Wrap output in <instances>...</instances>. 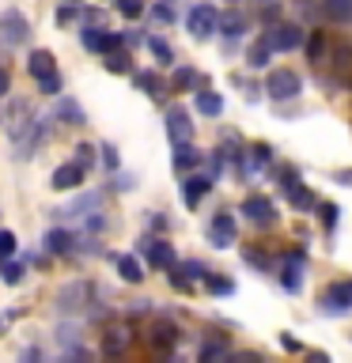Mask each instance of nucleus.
<instances>
[{
    "label": "nucleus",
    "mask_w": 352,
    "mask_h": 363,
    "mask_svg": "<svg viewBox=\"0 0 352 363\" xmlns=\"http://www.w3.org/2000/svg\"><path fill=\"white\" fill-rule=\"evenodd\" d=\"M193 84H197V72H193V68H175V76H170V87H175V91H189Z\"/></svg>",
    "instance_id": "33"
},
{
    "label": "nucleus",
    "mask_w": 352,
    "mask_h": 363,
    "mask_svg": "<svg viewBox=\"0 0 352 363\" xmlns=\"http://www.w3.org/2000/svg\"><path fill=\"white\" fill-rule=\"evenodd\" d=\"M204 288H209L212 295H231V291H235V284H231V280H224V277H204Z\"/></svg>",
    "instance_id": "37"
},
{
    "label": "nucleus",
    "mask_w": 352,
    "mask_h": 363,
    "mask_svg": "<svg viewBox=\"0 0 352 363\" xmlns=\"http://www.w3.org/2000/svg\"><path fill=\"white\" fill-rule=\"evenodd\" d=\"M27 68H31V76L34 79H45V76H53L57 72V65H53V53L50 50H34L27 57Z\"/></svg>",
    "instance_id": "21"
},
{
    "label": "nucleus",
    "mask_w": 352,
    "mask_h": 363,
    "mask_svg": "<svg viewBox=\"0 0 352 363\" xmlns=\"http://www.w3.org/2000/svg\"><path fill=\"white\" fill-rule=\"evenodd\" d=\"M57 340H61L65 348H76L79 345V329L72 322H61V325H57Z\"/></svg>",
    "instance_id": "34"
},
{
    "label": "nucleus",
    "mask_w": 352,
    "mask_h": 363,
    "mask_svg": "<svg viewBox=\"0 0 352 363\" xmlns=\"http://www.w3.org/2000/svg\"><path fill=\"white\" fill-rule=\"evenodd\" d=\"M322 11L334 23H352V0H322Z\"/></svg>",
    "instance_id": "26"
},
{
    "label": "nucleus",
    "mask_w": 352,
    "mask_h": 363,
    "mask_svg": "<svg viewBox=\"0 0 352 363\" xmlns=\"http://www.w3.org/2000/svg\"><path fill=\"white\" fill-rule=\"evenodd\" d=\"M167 136H170V144H189L193 121H189V113L182 110V106H170L167 110Z\"/></svg>",
    "instance_id": "13"
},
{
    "label": "nucleus",
    "mask_w": 352,
    "mask_h": 363,
    "mask_svg": "<svg viewBox=\"0 0 352 363\" xmlns=\"http://www.w3.org/2000/svg\"><path fill=\"white\" fill-rule=\"evenodd\" d=\"M16 363H42V348H38V345H27V348L19 352Z\"/></svg>",
    "instance_id": "47"
},
{
    "label": "nucleus",
    "mask_w": 352,
    "mask_h": 363,
    "mask_svg": "<svg viewBox=\"0 0 352 363\" xmlns=\"http://www.w3.org/2000/svg\"><path fill=\"white\" fill-rule=\"evenodd\" d=\"M129 345H133V329L129 325H110L106 333H102V356L106 359H118Z\"/></svg>",
    "instance_id": "14"
},
{
    "label": "nucleus",
    "mask_w": 352,
    "mask_h": 363,
    "mask_svg": "<svg viewBox=\"0 0 352 363\" xmlns=\"http://www.w3.org/2000/svg\"><path fill=\"white\" fill-rule=\"evenodd\" d=\"M318 216H322L326 231H334V227H337V204H322V208H318Z\"/></svg>",
    "instance_id": "46"
},
{
    "label": "nucleus",
    "mask_w": 352,
    "mask_h": 363,
    "mask_svg": "<svg viewBox=\"0 0 352 363\" xmlns=\"http://www.w3.org/2000/svg\"><path fill=\"white\" fill-rule=\"evenodd\" d=\"M16 254V235L8 231V227H0V257Z\"/></svg>",
    "instance_id": "45"
},
{
    "label": "nucleus",
    "mask_w": 352,
    "mask_h": 363,
    "mask_svg": "<svg viewBox=\"0 0 352 363\" xmlns=\"http://www.w3.org/2000/svg\"><path fill=\"white\" fill-rule=\"evenodd\" d=\"M114 265H118V277L125 284H141L144 280V269H141V261H136L133 254H118V257H114Z\"/></svg>",
    "instance_id": "22"
},
{
    "label": "nucleus",
    "mask_w": 352,
    "mask_h": 363,
    "mask_svg": "<svg viewBox=\"0 0 352 363\" xmlns=\"http://www.w3.org/2000/svg\"><path fill=\"white\" fill-rule=\"evenodd\" d=\"M209 189H212V178H209V174H186V178H182V201H186L189 208H193V204H197Z\"/></svg>",
    "instance_id": "17"
},
{
    "label": "nucleus",
    "mask_w": 352,
    "mask_h": 363,
    "mask_svg": "<svg viewBox=\"0 0 352 363\" xmlns=\"http://www.w3.org/2000/svg\"><path fill=\"white\" fill-rule=\"evenodd\" d=\"M269 57H273L269 42H265V38H258L254 45H250V53H246V65H250V68H265V65H269Z\"/></svg>",
    "instance_id": "29"
},
{
    "label": "nucleus",
    "mask_w": 352,
    "mask_h": 363,
    "mask_svg": "<svg viewBox=\"0 0 352 363\" xmlns=\"http://www.w3.org/2000/svg\"><path fill=\"white\" fill-rule=\"evenodd\" d=\"M246 163L254 167V170L265 167V163H269V144H254V147H250V159H246Z\"/></svg>",
    "instance_id": "40"
},
{
    "label": "nucleus",
    "mask_w": 352,
    "mask_h": 363,
    "mask_svg": "<svg viewBox=\"0 0 352 363\" xmlns=\"http://www.w3.org/2000/svg\"><path fill=\"white\" fill-rule=\"evenodd\" d=\"M61 363H95V356H91L84 345H76V348H65V359Z\"/></svg>",
    "instance_id": "38"
},
{
    "label": "nucleus",
    "mask_w": 352,
    "mask_h": 363,
    "mask_svg": "<svg viewBox=\"0 0 352 363\" xmlns=\"http://www.w3.org/2000/svg\"><path fill=\"white\" fill-rule=\"evenodd\" d=\"M141 250L148 254V261H152L155 269H175L178 265V257H175V246L163 242V238H141Z\"/></svg>",
    "instance_id": "10"
},
{
    "label": "nucleus",
    "mask_w": 352,
    "mask_h": 363,
    "mask_svg": "<svg viewBox=\"0 0 352 363\" xmlns=\"http://www.w3.org/2000/svg\"><path fill=\"white\" fill-rule=\"evenodd\" d=\"M152 16L159 23H175V4H170V0H159V4L152 8Z\"/></svg>",
    "instance_id": "44"
},
{
    "label": "nucleus",
    "mask_w": 352,
    "mask_h": 363,
    "mask_svg": "<svg viewBox=\"0 0 352 363\" xmlns=\"http://www.w3.org/2000/svg\"><path fill=\"white\" fill-rule=\"evenodd\" d=\"M106 68H110V72H129V53H125V50L110 53L106 57Z\"/></svg>",
    "instance_id": "41"
},
{
    "label": "nucleus",
    "mask_w": 352,
    "mask_h": 363,
    "mask_svg": "<svg viewBox=\"0 0 352 363\" xmlns=\"http://www.w3.org/2000/svg\"><path fill=\"white\" fill-rule=\"evenodd\" d=\"M102 204V193H84V197H76L72 204H65V208H53L57 220H87V216H95Z\"/></svg>",
    "instance_id": "8"
},
{
    "label": "nucleus",
    "mask_w": 352,
    "mask_h": 363,
    "mask_svg": "<svg viewBox=\"0 0 352 363\" xmlns=\"http://www.w3.org/2000/svg\"><path fill=\"white\" fill-rule=\"evenodd\" d=\"M148 50H152V57H155L159 65H170V61H175V50H170L163 38H155V34L148 38Z\"/></svg>",
    "instance_id": "32"
},
{
    "label": "nucleus",
    "mask_w": 352,
    "mask_h": 363,
    "mask_svg": "<svg viewBox=\"0 0 352 363\" xmlns=\"http://www.w3.org/2000/svg\"><path fill=\"white\" fill-rule=\"evenodd\" d=\"M79 42H84V50L102 53V50H106V30H102V27H84V30H79Z\"/></svg>",
    "instance_id": "28"
},
{
    "label": "nucleus",
    "mask_w": 352,
    "mask_h": 363,
    "mask_svg": "<svg viewBox=\"0 0 352 363\" xmlns=\"http://www.w3.org/2000/svg\"><path fill=\"white\" fill-rule=\"evenodd\" d=\"M31 38V19L23 11H0V50H16Z\"/></svg>",
    "instance_id": "1"
},
{
    "label": "nucleus",
    "mask_w": 352,
    "mask_h": 363,
    "mask_svg": "<svg viewBox=\"0 0 352 363\" xmlns=\"http://www.w3.org/2000/svg\"><path fill=\"white\" fill-rule=\"evenodd\" d=\"M186 27H189L193 38H209L212 30H220V11L212 4H193L189 16H186Z\"/></svg>",
    "instance_id": "6"
},
{
    "label": "nucleus",
    "mask_w": 352,
    "mask_h": 363,
    "mask_svg": "<svg viewBox=\"0 0 352 363\" xmlns=\"http://www.w3.org/2000/svg\"><path fill=\"white\" fill-rule=\"evenodd\" d=\"M79 19H84V23H102V11L87 8V11H79Z\"/></svg>",
    "instance_id": "56"
},
{
    "label": "nucleus",
    "mask_w": 352,
    "mask_h": 363,
    "mask_svg": "<svg viewBox=\"0 0 352 363\" xmlns=\"http://www.w3.org/2000/svg\"><path fill=\"white\" fill-rule=\"evenodd\" d=\"M65 4H76V0H65Z\"/></svg>",
    "instance_id": "59"
},
{
    "label": "nucleus",
    "mask_w": 352,
    "mask_h": 363,
    "mask_svg": "<svg viewBox=\"0 0 352 363\" xmlns=\"http://www.w3.org/2000/svg\"><path fill=\"white\" fill-rule=\"evenodd\" d=\"M19 314H23V311H19V306H11V311H4V314H0V337H4V333H8V325H11V322H16V318H19Z\"/></svg>",
    "instance_id": "51"
},
{
    "label": "nucleus",
    "mask_w": 352,
    "mask_h": 363,
    "mask_svg": "<svg viewBox=\"0 0 352 363\" xmlns=\"http://www.w3.org/2000/svg\"><path fill=\"white\" fill-rule=\"evenodd\" d=\"M261 38L269 42L273 53H288V50H299V45H303V30L295 27V23H273Z\"/></svg>",
    "instance_id": "5"
},
{
    "label": "nucleus",
    "mask_w": 352,
    "mask_h": 363,
    "mask_svg": "<svg viewBox=\"0 0 352 363\" xmlns=\"http://www.w3.org/2000/svg\"><path fill=\"white\" fill-rule=\"evenodd\" d=\"M114 4H118V11L125 19H141L144 16V0H114Z\"/></svg>",
    "instance_id": "35"
},
{
    "label": "nucleus",
    "mask_w": 352,
    "mask_h": 363,
    "mask_svg": "<svg viewBox=\"0 0 352 363\" xmlns=\"http://www.w3.org/2000/svg\"><path fill=\"white\" fill-rule=\"evenodd\" d=\"M231 363H265V359L258 352H238V356H231Z\"/></svg>",
    "instance_id": "55"
},
{
    "label": "nucleus",
    "mask_w": 352,
    "mask_h": 363,
    "mask_svg": "<svg viewBox=\"0 0 352 363\" xmlns=\"http://www.w3.org/2000/svg\"><path fill=\"white\" fill-rule=\"evenodd\" d=\"M133 79H136V87H141V91H148L152 99H159V95H163V79H159L155 72H136Z\"/></svg>",
    "instance_id": "30"
},
{
    "label": "nucleus",
    "mask_w": 352,
    "mask_h": 363,
    "mask_svg": "<svg viewBox=\"0 0 352 363\" xmlns=\"http://www.w3.org/2000/svg\"><path fill=\"white\" fill-rule=\"evenodd\" d=\"M197 363H231V340L227 337H209L197 352Z\"/></svg>",
    "instance_id": "16"
},
{
    "label": "nucleus",
    "mask_w": 352,
    "mask_h": 363,
    "mask_svg": "<svg viewBox=\"0 0 352 363\" xmlns=\"http://www.w3.org/2000/svg\"><path fill=\"white\" fill-rule=\"evenodd\" d=\"M318 303H322L326 314H348V311H352V280L326 284L322 295H318Z\"/></svg>",
    "instance_id": "4"
},
{
    "label": "nucleus",
    "mask_w": 352,
    "mask_h": 363,
    "mask_svg": "<svg viewBox=\"0 0 352 363\" xmlns=\"http://www.w3.org/2000/svg\"><path fill=\"white\" fill-rule=\"evenodd\" d=\"M284 193H288V201L295 204V208H311V204H314V197H311V189H303L299 186V178H295L292 174V170H284Z\"/></svg>",
    "instance_id": "19"
},
{
    "label": "nucleus",
    "mask_w": 352,
    "mask_h": 363,
    "mask_svg": "<svg viewBox=\"0 0 352 363\" xmlns=\"http://www.w3.org/2000/svg\"><path fill=\"white\" fill-rule=\"evenodd\" d=\"M307 265V257L303 254H288L284 257V288L288 291H299V272Z\"/></svg>",
    "instance_id": "25"
},
{
    "label": "nucleus",
    "mask_w": 352,
    "mask_h": 363,
    "mask_svg": "<svg viewBox=\"0 0 352 363\" xmlns=\"http://www.w3.org/2000/svg\"><path fill=\"white\" fill-rule=\"evenodd\" d=\"M38 91H42V95H61V72L38 79Z\"/></svg>",
    "instance_id": "43"
},
{
    "label": "nucleus",
    "mask_w": 352,
    "mask_h": 363,
    "mask_svg": "<svg viewBox=\"0 0 352 363\" xmlns=\"http://www.w3.org/2000/svg\"><path fill=\"white\" fill-rule=\"evenodd\" d=\"M91 284L87 280H72V284H65L61 291H57V299H53V306H57V314H79L84 306L91 303Z\"/></svg>",
    "instance_id": "3"
},
{
    "label": "nucleus",
    "mask_w": 352,
    "mask_h": 363,
    "mask_svg": "<svg viewBox=\"0 0 352 363\" xmlns=\"http://www.w3.org/2000/svg\"><path fill=\"white\" fill-rule=\"evenodd\" d=\"M243 257H246V261H254L258 269H265V272H269V257L261 254V250H243Z\"/></svg>",
    "instance_id": "50"
},
{
    "label": "nucleus",
    "mask_w": 352,
    "mask_h": 363,
    "mask_svg": "<svg viewBox=\"0 0 352 363\" xmlns=\"http://www.w3.org/2000/svg\"><path fill=\"white\" fill-rule=\"evenodd\" d=\"M0 277H4L8 288H16V284H23V277H27V265H23V261H8V265L0 269Z\"/></svg>",
    "instance_id": "31"
},
{
    "label": "nucleus",
    "mask_w": 352,
    "mask_h": 363,
    "mask_svg": "<svg viewBox=\"0 0 352 363\" xmlns=\"http://www.w3.org/2000/svg\"><path fill=\"white\" fill-rule=\"evenodd\" d=\"M189 277H186V269H182V265H175V269H170V288H175V291H189Z\"/></svg>",
    "instance_id": "42"
},
{
    "label": "nucleus",
    "mask_w": 352,
    "mask_h": 363,
    "mask_svg": "<svg viewBox=\"0 0 352 363\" xmlns=\"http://www.w3.org/2000/svg\"><path fill=\"white\" fill-rule=\"evenodd\" d=\"M53 118L65 121V125H87V113H84V106H79L72 95H57V102H53Z\"/></svg>",
    "instance_id": "15"
},
{
    "label": "nucleus",
    "mask_w": 352,
    "mask_h": 363,
    "mask_svg": "<svg viewBox=\"0 0 352 363\" xmlns=\"http://www.w3.org/2000/svg\"><path fill=\"white\" fill-rule=\"evenodd\" d=\"M246 27H250V19L243 16V11H235V8L220 11V30L227 34V38H243Z\"/></svg>",
    "instance_id": "20"
},
{
    "label": "nucleus",
    "mask_w": 352,
    "mask_h": 363,
    "mask_svg": "<svg viewBox=\"0 0 352 363\" xmlns=\"http://www.w3.org/2000/svg\"><path fill=\"white\" fill-rule=\"evenodd\" d=\"M8 91H11V72L0 65V99H8Z\"/></svg>",
    "instance_id": "54"
},
{
    "label": "nucleus",
    "mask_w": 352,
    "mask_h": 363,
    "mask_svg": "<svg viewBox=\"0 0 352 363\" xmlns=\"http://www.w3.org/2000/svg\"><path fill=\"white\" fill-rule=\"evenodd\" d=\"M84 178H87V170L72 159V163H61V167L53 170V174H50V186H53L57 193H68V189H79V186H84Z\"/></svg>",
    "instance_id": "9"
},
{
    "label": "nucleus",
    "mask_w": 352,
    "mask_h": 363,
    "mask_svg": "<svg viewBox=\"0 0 352 363\" xmlns=\"http://www.w3.org/2000/svg\"><path fill=\"white\" fill-rule=\"evenodd\" d=\"M178 325L175 322H167V318H155L152 322V329H148V340H152V348L155 352H175V345H178Z\"/></svg>",
    "instance_id": "11"
},
{
    "label": "nucleus",
    "mask_w": 352,
    "mask_h": 363,
    "mask_svg": "<svg viewBox=\"0 0 352 363\" xmlns=\"http://www.w3.org/2000/svg\"><path fill=\"white\" fill-rule=\"evenodd\" d=\"M243 216L250 223H258V227H273V223H277V208H273V201L261 197V193H254V197L243 201Z\"/></svg>",
    "instance_id": "7"
},
{
    "label": "nucleus",
    "mask_w": 352,
    "mask_h": 363,
    "mask_svg": "<svg viewBox=\"0 0 352 363\" xmlns=\"http://www.w3.org/2000/svg\"><path fill=\"white\" fill-rule=\"evenodd\" d=\"M235 216L231 212H216L212 220H209V238H212V246H220V250H227L235 242Z\"/></svg>",
    "instance_id": "12"
},
{
    "label": "nucleus",
    "mask_w": 352,
    "mask_h": 363,
    "mask_svg": "<svg viewBox=\"0 0 352 363\" xmlns=\"http://www.w3.org/2000/svg\"><path fill=\"white\" fill-rule=\"evenodd\" d=\"M182 269L189 272V280H204V277H209V269H204L201 261H186V265H182Z\"/></svg>",
    "instance_id": "49"
},
{
    "label": "nucleus",
    "mask_w": 352,
    "mask_h": 363,
    "mask_svg": "<svg viewBox=\"0 0 352 363\" xmlns=\"http://www.w3.org/2000/svg\"><path fill=\"white\" fill-rule=\"evenodd\" d=\"M79 16V11L72 8V4H65V8H57V23H61V27H65V23H72Z\"/></svg>",
    "instance_id": "52"
},
{
    "label": "nucleus",
    "mask_w": 352,
    "mask_h": 363,
    "mask_svg": "<svg viewBox=\"0 0 352 363\" xmlns=\"http://www.w3.org/2000/svg\"><path fill=\"white\" fill-rule=\"evenodd\" d=\"M261 19H265L269 27H273V23H280V8L277 4H265V8H261Z\"/></svg>",
    "instance_id": "53"
},
{
    "label": "nucleus",
    "mask_w": 352,
    "mask_h": 363,
    "mask_svg": "<svg viewBox=\"0 0 352 363\" xmlns=\"http://www.w3.org/2000/svg\"><path fill=\"white\" fill-rule=\"evenodd\" d=\"M265 91H269V99L288 102L303 91V79H299V72H292V68H273L265 76Z\"/></svg>",
    "instance_id": "2"
},
{
    "label": "nucleus",
    "mask_w": 352,
    "mask_h": 363,
    "mask_svg": "<svg viewBox=\"0 0 352 363\" xmlns=\"http://www.w3.org/2000/svg\"><path fill=\"white\" fill-rule=\"evenodd\" d=\"M155 363H186V359H182L178 352H159V359H155Z\"/></svg>",
    "instance_id": "57"
},
{
    "label": "nucleus",
    "mask_w": 352,
    "mask_h": 363,
    "mask_svg": "<svg viewBox=\"0 0 352 363\" xmlns=\"http://www.w3.org/2000/svg\"><path fill=\"white\" fill-rule=\"evenodd\" d=\"M193 106H197V113H204V118H220V113H224V99L216 95V91H197Z\"/></svg>",
    "instance_id": "24"
},
{
    "label": "nucleus",
    "mask_w": 352,
    "mask_h": 363,
    "mask_svg": "<svg viewBox=\"0 0 352 363\" xmlns=\"http://www.w3.org/2000/svg\"><path fill=\"white\" fill-rule=\"evenodd\" d=\"M102 163H106V170H118V152H114V144H102Z\"/></svg>",
    "instance_id": "48"
},
{
    "label": "nucleus",
    "mask_w": 352,
    "mask_h": 363,
    "mask_svg": "<svg viewBox=\"0 0 352 363\" xmlns=\"http://www.w3.org/2000/svg\"><path fill=\"white\" fill-rule=\"evenodd\" d=\"M326 30H311V38L303 42V50H307V61H326Z\"/></svg>",
    "instance_id": "27"
},
{
    "label": "nucleus",
    "mask_w": 352,
    "mask_h": 363,
    "mask_svg": "<svg viewBox=\"0 0 352 363\" xmlns=\"http://www.w3.org/2000/svg\"><path fill=\"white\" fill-rule=\"evenodd\" d=\"M72 152H76V163L84 167V170H91V163H95V152H99V147H91V144H76Z\"/></svg>",
    "instance_id": "39"
},
{
    "label": "nucleus",
    "mask_w": 352,
    "mask_h": 363,
    "mask_svg": "<svg viewBox=\"0 0 352 363\" xmlns=\"http://www.w3.org/2000/svg\"><path fill=\"white\" fill-rule=\"evenodd\" d=\"M42 246L50 250V254L61 257V254H72V250H76V238L68 235L65 227H50V231H45V238H42Z\"/></svg>",
    "instance_id": "18"
},
{
    "label": "nucleus",
    "mask_w": 352,
    "mask_h": 363,
    "mask_svg": "<svg viewBox=\"0 0 352 363\" xmlns=\"http://www.w3.org/2000/svg\"><path fill=\"white\" fill-rule=\"evenodd\" d=\"M307 363H329V356H326V352H311V356H307Z\"/></svg>",
    "instance_id": "58"
},
{
    "label": "nucleus",
    "mask_w": 352,
    "mask_h": 363,
    "mask_svg": "<svg viewBox=\"0 0 352 363\" xmlns=\"http://www.w3.org/2000/svg\"><path fill=\"white\" fill-rule=\"evenodd\" d=\"M334 68H337L341 76L352 72V45H341V50L334 53Z\"/></svg>",
    "instance_id": "36"
},
{
    "label": "nucleus",
    "mask_w": 352,
    "mask_h": 363,
    "mask_svg": "<svg viewBox=\"0 0 352 363\" xmlns=\"http://www.w3.org/2000/svg\"><path fill=\"white\" fill-rule=\"evenodd\" d=\"M201 152L193 144H175V170L178 174H186V170H193V167H201Z\"/></svg>",
    "instance_id": "23"
}]
</instances>
